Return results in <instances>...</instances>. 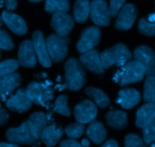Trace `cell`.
I'll return each mask as SVG.
<instances>
[{
	"instance_id": "cell-1",
	"label": "cell",
	"mask_w": 155,
	"mask_h": 147,
	"mask_svg": "<svg viewBox=\"0 0 155 147\" xmlns=\"http://www.w3.org/2000/svg\"><path fill=\"white\" fill-rule=\"evenodd\" d=\"M145 75V68L136 60L128 61L114 74L113 81L118 82L120 87L139 82Z\"/></svg>"
},
{
	"instance_id": "cell-2",
	"label": "cell",
	"mask_w": 155,
	"mask_h": 147,
	"mask_svg": "<svg viewBox=\"0 0 155 147\" xmlns=\"http://www.w3.org/2000/svg\"><path fill=\"white\" fill-rule=\"evenodd\" d=\"M65 87L72 91H79L86 83V72L78 60L69 58L64 64Z\"/></svg>"
},
{
	"instance_id": "cell-3",
	"label": "cell",
	"mask_w": 155,
	"mask_h": 147,
	"mask_svg": "<svg viewBox=\"0 0 155 147\" xmlns=\"http://www.w3.org/2000/svg\"><path fill=\"white\" fill-rule=\"evenodd\" d=\"M101 64L104 69H108L112 66H122L133 58L131 52L127 45L123 43L117 44L100 54Z\"/></svg>"
},
{
	"instance_id": "cell-4",
	"label": "cell",
	"mask_w": 155,
	"mask_h": 147,
	"mask_svg": "<svg viewBox=\"0 0 155 147\" xmlns=\"http://www.w3.org/2000/svg\"><path fill=\"white\" fill-rule=\"evenodd\" d=\"M50 59L54 63H60L68 55L70 39L67 36L51 34L45 40Z\"/></svg>"
},
{
	"instance_id": "cell-5",
	"label": "cell",
	"mask_w": 155,
	"mask_h": 147,
	"mask_svg": "<svg viewBox=\"0 0 155 147\" xmlns=\"http://www.w3.org/2000/svg\"><path fill=\"white\" fill-rule=\"evenodd\" d=\"M51 81L31 82L26 90L27 94L33 104L45 107L47 103L54 99V91Z\"/></svg>"
},
{
	"instance_id": "cell-6",
	"label": "cell",
	"mask_w": 155,
	"mask_h": 147,
	"mask_svg": "<svg viewBox=\"0 0 155 147\" xmlns=\"http://www.w3.org/2000/svg\"><path fill=\"white\" fill-rule=\"evenodd\" d=\"M89 14L92 22L100 27L110 24V15L105 0H92L89 5Z\"/></svg>"
},
{
	"instance_id": "cell-7",
	"label": "cell",
	"mask_w": 155,
	"mask_h": 147,
	"mask_svg": "<svg viewBox=\"0 0 155 147\" xmlns=\"http://www.w3.org/2000/svg\"><path fill=\"white\" fill-rule=\"evenodd\" d=\"M101 32L97 27H91L85 29L80 36L77 45V49L80 54L91 51L98 45L101 39Z\"/></svg>"
},
{
	"instance_id": "cell-8",
	"label": "cell",
	"mask_w": 155,
	"mask_h": 147,
	"mask_svg": "<svg viewBox=\"0 0 155 147\" xmlns=\"http://www.w3.org/2000/svg\"><path fill=\"white\" fill-rule=\"evenodd\" d=\"M5 136L9 143L15 144L32 145L37 141L32 135L27 121L23 122L18 128H9L6 131Z\"/></svg>"
},
{
	"instance_id": "cell-9",
	"label": "cell",
	"mask_w": 155,
	"mask_h": 147,
	"mask_svg": "<svg viewBox=\"0 0 155 147\" xmlns=\"http://www.w3.org/2000/svg\"><path fill=\"white\" fill-rule=\"evenodd\" d=\"M135 60L140 63L145 68L146 76H154L155 75V55L151 48L145 45H141L134 51Z\"/></svg>"
},
{
	"instance_id": "cell-10",
	"label": "cell",
	"mask_w": 155,
	"mask_h": 147,
	"mask_svg": "<svg viewBox=\"0 0 155 147\" xmlns=\"http://www.w3.org/2000/svg\"><path fill=\"white\" fill-rule=\"evenodd\" d=\"M137 8L133 4H127L118 12L115 27L120 31H125L132 28L137 18Z\"/></svg>"
},
{
	"instance_id": "cell-11",
	"label": "cell",
	"mask_w": 155,
	"mask_h": 147,
	"mask_svg": "<svg viewBox=\"0 0 155 147\" xmlns=\"http://www.w3.org/2000/svg\"><path fill=\"white\" fill-rule=\"evenodd\" d=\"M74 114L76 120L80 123H89L96 118L98 109L92 101L85 100L76 106L74 110Z\"/></svg>"
},
{
	"instance_id": "cell-12",
	"label": "cell",
	"mask_w": 155,
	"mask_h": 147,
	"mask_svg": "<svg viewBox=\"0 0 155 147\" xmlns=\"http://www.w3.org/2000/svg\"><path fill=\"white\" fill-rule=\"evenodd\" d=\"M51 26L56 32V34L61 36H67L74 28V19L66 12H56L53 14Z\"/></svg>"
},
{
	"instance_id": "cell-13",
	"label": "cell",
	"mask_w": 155,
	"mask_h": 147,
	"mask_svg": "<svg viewBox=\"0 0 155 147\" xmlns=\"http://www.w3.org/2000/svg\"><path fill=\"white\" fill-rule=\"evenodd\" d=\"M32 43L37 57L36 58H38L40 64L44 67H50L51 66V60L48 56L46 45L42 32L37 30L33 33Z\"/></svg>"
},
{
	"instance_id": "cell-14",
	"label": "cell",
	"mask_w": 155,
	"mask_h": 147,
	"mask_svg": "<svg viewBox=\"0 0 155 147\" xmlns=\"http://www.w3.org/2000/svg\"><path fill=\"white\" fill-rule=\"evenodd\" d=\"M33 103L27 94L26 90L20 88L15 95L11 97L6 102V106L9 110L14 112L23 113L30 110Z\"/></svg>"
},
{
	"instance_id": "cell-15",
	"label": "cell",
	"mask_w": 155,
	"mask_h": 147,
	"mask_svg": "<svg viewBox=\"0 0 155 147\" xmlns=\"http://www.w3.org/2000/svg\"><path fill=\"white\" fill-rule=\"evenodd\" d=\"M18 63L24 67L32 68L36 64V55L30 40H25L20 45L18 54Z\"/></svg>"
},
{
	"instance_id": "cell-16",
	"label": "cell",
	"mask_w": 155,
	"mask_h": 147,
	"mask_svg": "<svg viewBox=\"0 0 155 147\" xmlns=\"http://www.w3.org/2000/svg\"><path fill=\"white\" fill-rule=\"evenodd\" d=\"M2 18L3 22L14 33L18 36H24L27 33V24L25 21L19 15L8 11H4L2 14Z\"/></svg>"
},
{
	"instance_id": "cell-17",
	"label": "cell",
	"mask_w": 155,
	"mask_h": 147,
	"mask_svg": "<svg viewBox=\"0 0 155 147\" xmlns=\"http://www.w3.org/2000/svg\"><path fill=\"white\" fill-rule=\"evenodd\" d=\"M80 62L86 69L94 73L101 75L104 72L100 53L98 50H91L83 54L80 57Z\"/></svg>"
},
{
	"instance_id": "cell-18",
	"label": "cell",
	"mask_w": 155,
	"mask_h": 147,
	"mask_svg": "<svg viewBox=\"0 0 155 147\" xmlns=\"http://www.w3.org/2000/svg\"><path fill=\"white\" fill-rule=\"evenodd\" d=\"M141 101L140 94L133 88L122 89L118 93L116 102L124 109H132L136 107Z\"/></svg>"
},
{
	"instance_id": "cell-19",
	"label": "cell",
	"mask_w": 155,
	"mask_h": 147,
	"mask_svg": "<svg viewBox=\"0 0 155 147\" xmlns=\"http://www.w3.org/2000/svg\"><path fill=\"white\" fill-rule=\"evenodd\" d=\"M23 79L19 73L12 72L0 76V95H8L21 85Z\"/></svg>"
},
{
	"instance_id": "cell-20",
	"label": "cell",
	"mask_w": 155,
	"mask_h": 147,
	"mask_svg": "<svg viewBox=\"0 0 155 147\" xmlns=\"http://www.w3.org/2000/svg\"><path fill=\"white\" fill-rule=\"evenodd\" d=\"M32 135L36 140L40 139L44 128L46 127L47 118L42 112L33 113L27 121Z\"/></svg>"
},
{
	"instance_id": "cell-21",
	"label": "cell",
	"mask_w": 155,
	"mask_h": 147,
	"mask_svg": "<svg viewBox=\"0 0 155 147\" xmlns=\"http://www.w3.org/2000/svg\"><path fill=\"white\" fill-rule=\"evenodd\" d=\"M155 105L152 103H147L141 107L136 113V127L142 128L148 124L154 122Z\"/></svg>"
},
{
	"instance_id": "cell-22",
	"label": "cell",
	"mask_w": 155,
	"mask_h": 147,
	"mask_svg": "<svg viewBox=\"0 0 155 147\" xmlns=\"http://www.w3.org/2000/svg\"><path fill=\"white\" fill-rule=\"evenodd\" d=\"M63 132L62 127H57L55 124H53L44 128L40 138L47 146H54L61 138Z\"/></svg>"
},
{
	"instance_id": "cell-23",
	"label": "cell",
	"mask_w": 155,
	"mask_h": 147,
	"mask_svg": "<svg viewBox=\"0 0 155 147\" xmlns=\"http://www.w3.org/2000/svg\"><path fill=\"white\" fill-rule=\"evenodd\" d=\"M86 134L95 144H101L107 138V132L101 122L93 120L86 130Z\"/></svg>"
},
{
	"instance_id": "cell-24",
	"label": "cell",
	"mask_w": 155,
	"mask_h": 147,
	"mask_svg": "<svg viewBox=\"0 0 155 147\" xmlns=\"http://www.w3.org/2000/svg\"><path fill=\"white\" fill-rule=\"evenodd\" d=\"M107 125L111 128L117 130H122L128 125L127 113L120 110L110 111L105 116Z\"/></svg>"
},
{
	"instance_id": "cell-25",
	"label": "cell",
	"mask_w": 155,
	"mask_h": 147,
	"mask_svg": "<svg viewBox=\"0 0 155 147\" xmlns=\"http://www.w3.org/2000/svg\"><path fill=\"white\" fill-rule=\"evenodd\" d=\"M89 0H77L74 5V18L79 24H84L89 15Z\"/></svg>"
},
{
	"instance_id": "cell-26",
	"label": "cell",
	"mask_w": 155,
	"mask_h": 147,
	"mask_svg": "<svg viewBox=\"0 0 155 147\" xmlns=\"http://www.w3.org/2000/svg\"><path fill=\"white\" fill-rule=\"evenodd\" d=\"M85 93L90 97L101 108H106L110 104L108 96L103 91L94 87H88L85 89Z\"/></svg>"
},
{
	"instance_id": "cell-27",
	"label": "cell",
	"mask_w": 155,
	"mask_h": 147,
	"mask_svg": "<svg viewBox=\"0 0 155 147\" xmlns=\"http://www.w3.org/2000/svg\"><path fill=\"white\" fill-rule=\"evenodd\" d=\"M45 10L51 14L59 11L68 12L70 10L68 0H46Z\"/></svg>"
},
{
	"instance_id": "cell-28",
	"label": "cell",
	"mask_w": 155,
	"mask_h": 147,
	"mask_svg": "<svg viewBox=\"0 0 155 147\" xmlns=\"http://www.w3.org/2000/svg\"><path fill=\"white\" fill-rule=\"evenodd\" d=\"M59 113L65 116H70L71 112L68 105V96L67 95H61L56 100L54 104V107L51 110L49 116L53 113Z\"/></svg>"
},
{
	"instance_id": "cell-29",
	"label": "cell",
	"mask_w": 155,
	"mask_h": 147,
	"mask_svg": "<svg viewBox=\"0 0 155 147\" xmlns=\"http://www.w3.org/2000/svg\"><path fill=\"white\" fill-rule=\"evenodd\" d=\"M154 76H148L144 84V101L146 103L155 102Z\"/></svg>"
},
{
	"instance_id": "cell-30",
	"label": "cell",
	"mask_w": 155,
	"mask_h": 147,
	"mask_svg": "<svg viewBox=\"0 0 155 147\" xmlns=\"http://www.w3.org/2000/svg\"><path fill=\"white\" fill-rule=\"evenodd\" d=\"M84 131V124L78 122V123L71 124V125L67 126L66 128H65V134L70 138L76 139L81 137Z\"/></svg>"
},
{
	"instance_id": "cell-31",
	"label": "cell",
	"mask_w": 155,
	"mask_h": 147,
	"mask_svg": "<svg viewBox=\"0 0 155 147\" xmlns=\"http://www.w3.org/2000/svg\"><path fill=\"white\" fill-rule=\"evenodd\" d=\"M19 63L18 60L10 59L0 63V76L12 73L19 67Z\"/></svg>"
},
{
	"instance_id": "cell-32",
	"label": "cell",
	"mask_w": 155,
	"mask_h": 147,
	"mask_svg": "<svg viewBox=\"0 0 155 147\" xmlns=\"http://www.w3.org/2000/svg\"><path fill=\"white\" fill-rule=\"evenodd\" d=\"M142 134L144 137V143L150 145L155 140V121L142 128Z\"/></svg>"
},
{
	"instance_id": "cell-33",
	"label": "cell",
	"mask_w": 155,
	"mask_h": 147,
	"mask_svg": "<svg viewBox=\"0 0 155 147\" xmlns=\"http://www.w3.org/2000/svg\"><path fill=\"white\" fill-rule=\"evenodd\" d=\"M139 31L142 34L147 36H153L155 34V24L154 22L150 23L149 21H147L145 19H141L139 21Z\"/></svg>"
},
{
	"instance_id": "cell-34",
	"label": "cell",
	"mask_w": 155,
	"mask_h": 147,
	"mask_svg": "<svg viewBox=\"0 0 155 147\" xmlns=\"http://www.w3.org/2000/svg\"><path fill=\"white\" fill-rule=\"evenodd\" d=\"M14 43L8 33L4 30H0V49L12 50Z\"/></svg>"
},
{
	"instance_id": "cell-35",
	"label": "cell",
	"mask_w": 155,
	"mask_h": 147,
	"mask_svg": "<svg viewBox=\"0 0 155 147\" xmlns=\"http://www.w3.org/2000/svg\"><path fill=\"white\" fill-rule=\"evenodd\" d=\"M124 145L127 147H141L144 146V143L139 136L134 134H130L126 137Z\"/></svg>"
},
{
	"instance_id": "cell-36",
	"label": "cell",
	"mask_w": 155,
	"mask_h": 147,
	"mask_svg": "<svg viewBox=\"0 0 155 147\" xmlns=\"http://www.w3.org/2000/svg\"><path fill=\"white\" fill-rule=\"evenodd\" d=\"M126 0H110V6L108 7L110 17L115 18L123 6L125 4Z\"/></svg>"
},
{
	"instance_id": "cell-37",
	"label": "cell",
	"mask_w": 155,
	"mask_h": 147,
	"mask_svg": "<svg viewBox=\"0 0 155 147\" xmlns=\"http://www.w3.org/2000/svg\"><path fill=\"white\" fill-rule=\"evenodd\" d=\"M60 146H65V147H80L81 146V145L78 143L77 141H76L74 139H70V140H63L61 143H60Z\"/></svg>"
},
{
	"instance_id": "cell-38",
	"label": "cell",
	"mask_w": 155,
	"mask_h": 147,
	"mask_svg": "<svg viewBox=\"0 0 155 147\" xmlns=\"http://www.w3.org/2000/svg\"><path fill=\"white\" fill-rule=\"evenodd\" d=\"M8 120V114L4 108H0V126L6 125Z\"/></svg>"
},
{
	"instance_id": "cell-39",
	"label": "cell",
	"mask_w": 155,
	"mask_h": 147,
	"mask_svg": "<svg viewBox=\"0 0 155 147\" xmlns=\"http://www.w3.org/2000/svg\"><path fill=\"white\" fill-rule=\"evenodd\" d=\"M6 8L8 10H15L18 6V2L17 0H4Z\"/></svg>"
},
{
	"instance_id": "cell-40",
	"label": "cell",
	"mask_w": 155,
	"mask_h": 147,
	"mask_svg": "<svg viewBox=\"0 0 155 147\" xmlns=\"http://www.w3.org/2000/svg\"><path fill=\"white\" fill-rule=\"evenodd\" d=\"M103 146H108V147H117L118 143L116 140H109L107 142H105Z\"/></svg>"
},
{
	"instance_id": "cell-41",
	"label": "cell",
	"mask_w": 155,
	"mask_h": 147,
	"mask_svg": "<svg viewBox=\"0 0 155 147\" xmlns=\"http://www.w3.org/2000/svg\"><path fill=\"white\" fill-rule=\"evenodd\" d=\"M18 146V145L15 143H5V142H2L0 143V147H15Z\"/></svg>"
},
{
	"instance_id": "cell-42",
	"label": "cell",
	"mask_w": 155,
	"mask_h": 147,
	"mask_svg": "<svg viewBox=\"0 0 155 147\" xmlns=\"http://www.w3.org/2000/svg\"><path fill=\"white\" fill-rule=\"evenodd\" d=\"M80 145H81V146H89L90 145V142L87 139H83L82 140V143Z\"/></svg>"
},
{
	"instance_id": "cell-43",
	"label": "cell",
	"mask_w": 155,
	"mask_h": 147,
	"mask_svg": "<svg viewBox=\"0 0 155 147\" xmlns=\"http://www.w3.org/2000/svg\"><path fill=\"white\" fill-rule=\"evenodd\" d=\"M29 1L31 2H39L42 1V0H29Z\"/></svg>"
},
{
	"instance_id": "cell-44",
	"label": "cell",
	"mask_w": 155,
	"mask_h": 147,
	"mask_svg": "<svg viewBox=\"0 0 155 147\" xmlns=\"http://www.w3.org/2000/svg\"><path fill=\"white\" fill-rule=\"evenodd\" d=\"M2 24H3V21H2V18H0V27L2 26Z\"/></svg>"
},
{
	"instance_id": "cell-45",
	"label": "cell",
	"mask_w": 155,
	"mask_h": 147,
	"mask_svg": "<svg viewBox=\"0 0 155 147\" xmlns=\"http://www.w3.org/2000/svg\"><path fill=\"white\" fill-rule=\"evenodd\" d=\"M0 59H1V53H0Z\"/></svg>"
}]
</instances>
